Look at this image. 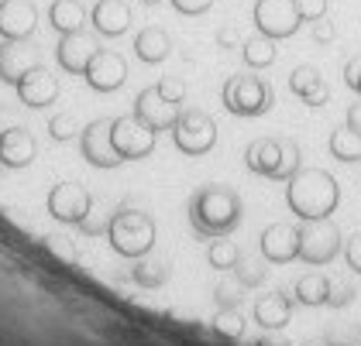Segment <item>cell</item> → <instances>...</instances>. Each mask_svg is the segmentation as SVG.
Listing matches in <instances>:
<instances>
[{
    "label": "cell",
    "mask_w": 361,
    "mask_h": 346,
    "mask_svg": "<svg viewBox=\"0 0 361 346\" xmlns=\"http://www.w3.org/2000/svg\"><path fill=\"white\" fill-rule=\"evenodd\" d=\"M221 103L234 117H262V113H269V110L276 107V93H272V86L262 79V76L238 72V76H231V79L224 82Z\"/></svg>",
    "instance_id": "cell-5"
},
{
    "label": "cell",
    "mask_w": 361,
    "mask_h": 346,
    "mask_svg": "<svg viewBox=\"0 0 361 346\" xmlns=\"http://www.w3.org/2000/svg\"><path fill=\"white\" fill-rule=\"evenodd\" d=\"M190 226L200 240H217V237H231L241 219H245V203L238 196V188L231 186H203L190 196Z\"/></svg>",
    "instance_id": "cell-1"
},
{
    "label": "cell",
    "mask_w": 361,
    "mask_h": 346,
    "mask_svg": "<svg viewBox=\"0 0 361 346\" xmlns=\"http://www.w3.org/2000/svg\"><path fill=\"white\" fill-rule=\"evenodd\" d=\"M344 86L355 89L361 96V55H351V58L344 62Z\"/></svg>",
    "instance_id": "cell-38"
},
{
    "label": "cell",
    "mask_w": 361,
    "mask_h": 346,
    "mask_svg": "<svg viewBox=\"0 0 361 346\" xmlns=\"http://www.w3.org/2000/svg\"><path fill=\"white\" fill-rule=\"evenodd\" d=\"M217 45H221V49H241V38H238V31H234V27L224 25L221 31H217Z\"/></svg>",
    "instance_id": "cell-42"
},
{
    "label": "cell",
    "mask_w": 361,
    "mask_h": 346,
    "mask_svg": "<svg viewBox=\"0 0 361 346\" xmlns=\"http://www.w3.org/2000/svg\"><path fill=\"white\" fill-rule=\"evenodd\" d=\"M49 216L66 223V226H80L86 219V213L93 210V196L86 192L80 182H59L49 192Z\"/></svg>",
    "instance_id": "cell-10"
},
{
    "label": "cell",
    "mask_w": 361,
    "mask_h": 346,
    "mask_svg": "<svg viewBox=\"0 0 361 346\" xmlns=\"http://www.w3.org/2000/svg\"><path fill=\"white\" fill-rule=\"evenodd\" d=\"M327 298H331V278H327V274H320V271L303 274V278L296 281V288H293V302L310 305V309L327 305Z\"/></svg>",
    "instance_id": "cell-26"
},
{
    "label": "cell",
    "mask_w": 361,
    "mask_h": 346,
    "mask_svg": "<svg viewBox=\"0 0 361 346\" xmlns=\"http://www.w3.org/2000/svg\"><path fill=\"white\" fill-rule=\"evenodd\" d=\"M172 141L186 158H200V155L214 151V144H217V120L207 110H183L172 127Z\"/></svg>",
    "instance_id": "cell-6"
},
{
    "label": "cell",
    "mask_w": 361,
    "mask_h": 346,
    "mask_svg": "<svg viewBox=\"0 0 361 346\" xmlns=\"http://www.w3.org/2000/svg\"><path fill=\"white\" fill-rule=\"evenodd\" d=\"M331 155L337 161H348V165L361 161V134L351 131L348 124H344V127H337V131L331 134Z\"/></svg>",
    "instance_id": "cell-28"
},
{
    "label": "cell",
    "mask_w": 361,
    "mask_h": 346,
    "mask_svg": "<svg viewBox=\"0 0 361 346\" xmlns=\"http://www.w3.org/2000/svg\"><path fill=\"white\" fill-rule=\"evenodd\" d=\"M214 302H217V309H241V302H245V285L234 278V281H221L217 288H214Z\"/></svg>",
    "instance_id": "cell-30"
},
{
    "label": "cell",
    "mask_w": 361,
    "mask_h": 346,
    "mask_svg": "<svg viewBox=\"0 0 361 346\" xmlns=\"http://www.w3.org/2000/svg\"><path fill=\"white\" fill-rule=\"evenodd\" d=\"M300 25H303V18H300L296 0H258L255 4V27L276 41L293 38Z\"/></svg>",
    "instance_id": "cell-9"
},
{
    "label": "cell",
    "mask_w": 361,
    "mask_h": 346,
    "mask_svg": "<svg viewBox=\"0 0 361 346\" xmlns=\"http://www.w3.org/2000/svg\"><path fill=\"white\" fill-rule=\"evenodd\" d=\"M35 155H38V141L28 127L14 124L0 134V165L4 168H28Z\"/></svg>",
    "instance_id": "cell-18"
},
{
    "label": "cell",
    "mask_w": 361,
    "mask_h": 346,
    "mask_svg": "<svg viewBox=\"0 0 361 346\" xmlns=\"http://www.w3.org/2000/svg\"><path fill=\"white\" fill-rule=\"evenodd\" d=\"M313 41H317V45H331L334 41V25L327 21V18L313 21Z\"/></svg>",
    "instance_id": "cell-41"
},
{
    "label": "cell",
    "mask_w": 361,
    "mask_h": 346,
    "mask_svg": "<svg viewBox=\"0 0 361 346\" xmlns=\"http://www.w3.org/2000/svg\"><path fill=\"white\" fill-rule=\"evenodd\" d=\"M38 27V7L31 0H0V38L28 41Z\"/></svg>",
    "instance_id": "cell-14"
},
{
    "label": "cell",
    "mask_w": 361,
    "mask_h": 346,
    "mask_svg": "<svg viewBox=\"0 0 361 346\" xmlns=\"http://www.w3.org/2000/svg\"><path fill=\"white\" fill-rule=\"evenodd\" d=\"M97 52H100V49H97V38H93V34H86V31H73V34H62V38H59L56 58H59V65H62L66 72L83 76L86 65L93 62V55Z\"/></svg>",
    "instance_id": "cell-17"
},
{
    "label": "cell",
    "mask_w": 361,
    "mask_h": 346,
    "mask_svg": "<svg viewBox=\"0 0 361 346\" xmlns=\"http://www.w3.org/2000/svg\"><path fill=\"white\" fill-rule=\"evenodd\" d=\"M344 261H348V267L355 274H361V230L344 240Z\"/></svg>",
    "instance_id": "cell-36"
},
{
    "label": "cell",
    "mask_w": 361,
    "mask_h": 346,
    "mask_svg": "<svg viewBox=\"0 0 361 346\" xmlns=\"http://www.w3.org/2000/svg\"><path fill=\"white\" fill-rule=\"evenodd\" d=\"M306 346H331V340H310Z\"/></svg>",
    "instance_id": "cell-45"
},
{
    "label": "cell",
    "mask_w": 361,
    "mask_h": 346,
    "mask_svg": "<svg viewBox=\"0 0 361 346\" xmlns=\"http://www.w3.org/2000/svg\"><path fill=\"white\" fill-rule=\"evenodd\" d=\"M207 261H210V267H217V271H234L238 261H241V247H238L234 240H227V237L210 240V247H207Z\"/></svg>",
    "instance_id": "cell-29"
},
{
    "label": "cell",
    "mask_w": 361,
    "mask_h": 346,
    "mask_svg": "<svg viewBox=\"0 0 361 346\" xmlns=\"http://www.w3.org/2000/svg\"><path fill=\"white\" fill-rule=\"evenodd\" d=\"M141 4H145V7H155V4H162V0H141Z\"/></svg>",
    "instance_id": "cell-46"
},
{
    "label": "cell",
    "mask_w": 361,
    "mask_h": 346,
    "mask_svg": "<svg viewBox=\"0 0 361 346\" xmlns=\"http://www.w3.org/2000/svg\"><path fill=\"white\" fill-rule=\"evenodd\" d=\"M265 274H269V271H265L262 261H245V257H241L238 267H234V278H238L245 288H258V285L265 281Z\"/></svg>",
    "instance_id": "cell-33"
},
{
    "label": "cell",
    "mask_w": 361,
    "mask_h": 346,
    "mask_svg": "<svg viewBox=\"0 0 361 346\" xmlns=\"http://www.w3.org/2000/svg\"><path fill=\"white\" fill-rule=\"evenodd\" d=\"M107 223H111V213L104 216V213H93V210H90L86 219L80 223V230H83L86 237H104V233H107Z\"/></svg>",
    "instance_id": "cell-35"
},
{
    "label": "cell",
    "mask_w": 361,
    "mask_h": 346,
    "mask_svg": "<svg viewBox=\"0 0 361 346\" xmlns=\"http://www.w3.org/2000/svg\"><path fill=\"white\" fill-rule=\"evenodd\" d=\"M7 127H14V113L7 107H0V134L7 131Z\"/></svg>",
    "instance_id": "cell-44"
},
{
    "label": "cell",
    "mask_w": 361,
    "mask_h": 346,
    "mask_svg": "<svg viewBox=\"0 0 361 346\" xmlns=\"http://www.w3.org/2000/svg\"><path fill=\"white\" fill-rule=\"evenodd\" d=\"M289 89L303 100L306 107H324L331 100V86L324 82L317 65H296L293 76H289Z\"/></svg>",
    "instance_id": "cell-21"
},
{
    "label": "cell",
    "mask_w": 361,
    "mask_h": 346,
    "mask_svg": "<svg viewBox=\"0 0 361 346\" xmlns=\"http://www.w3.org/2000/svg\"><path fill=\"white\" fill-rule=\"evenodd\" d=\"M49 25L56 27L59 34L83 31V25H86V7L80 4V0H52V4H49Z\"/></svg>",
    "instance_id": "cell-25"
},
{
    "label": "cell",
    "mask_w": 361,
    "mask_h": 346,
    "mask_svg": "<svg viewBox=\"0 0 361 346\" xmlns=\"http://www.w3.org/2000/svg\"><path fill=\"white\" fill-rule=\"evenodd\" d=\"M111 141H114V151H117L121 161H141L155 151L159 134L152 131L145 120H138L135 113H124V117H114Z\"/></svg>",
    "instance_id": "cell-7"
},
{
    "label": "cell",
    "mask_w": 361,
    "mask_h": 346,
    "mask_svg": "<svg viewBox=\"0 0 361 346\" xmlns=\"http://www.w3.org/2000/svg\"><path fill=\"white\" fill-rule=\"evenodd\" d=\"M90 21L93 31L104 34V38H121L128 27H131V7L124 0H97L93 11H90Z\"/></svg>",
    "instance_id": "cell-20"
},
{
    "label": "cell",
    "mask_w": 361,
    "mask_h": 346,
    "mask_svg": "<svg viewBox=\"0 0 361 346\" xmlns=\"http://www.w3.org/2000/svg\"><path fill=\"white\" fill-rule=\"evenodd\" d=\"M35 65H42L38 62V52L25 45V41H7L4 38V45H0V82H7V86H18L21 76L35 69Z\"/></svg>",
    "instance_id": "cell-19"
},
{
    "label": "cell",
    "mask_w": 361,
    "mask_h": 346,
    "mask_svg": "<svg viewBox=\"0 0 361 346\" xmlns=\"http://www.w3.org/2000/svg\"><path fill=\"white\" fill-rule=\"evenodd\" d=\"M172 7L179 14H186V18H200V14H207L214 7V0H172Z\"/></svg>",
    "instance_id": "cell-39"
},
{
    "label": "cell",
    "mask_w": 361,
    "mask_h": 346,
    "mask_svg": "<svg viewBox=\"0 0 361 346\" xmlns=\"http://www.w3.org/2000/svg\"><path fill=\"white\" fill-rule=\"evenodd\" d=\"M111 124H114V117H100V120H90L83 131H80V155L93 168H117L121 165L117 151H114V141H111Z\"/></svg>",
    "instance_id": "cell-11"
},
{
    "label": "cell",
    "mask_w": 361,
    "mask_h": 346,
    "mask_svg": "<svg viewBox=\"0 0 361 346\" xmlns=\"http://www.w3.org/2000/svg\"><path fill=\"white\" fill-rule=\"evenodd\" d=\"M14 89H18V100H21L25 107H31V110H45L49 103H56L59 100V79L45 69V65L28 69Z\"/></svg>",
    "instance_id": "cell-16"
},
{
    "label": "cell",
    "mask_w": 361,
    "mask_h": 346,
    "mask_svg": "<svg viewBox=\"0 0 361 346\" xmlns=\"http://www.w3.org/2000/svg\"><path fill=\"white\" fill-rule=\"evenodd\" d=\"M131 113H135L138 120H145L155 134H162V131H172V127H176V120H179L183 110H179V103H172L169 96H162L159 86H148V89L138 93Z\"/></svg>",
    "instance_id": "cell-12"
},
{
    "label": "cell",
    "mask_w": 361,
    "mask_h": 346,
    "mask_svg": "<svg viewBox=\"0 0 361 346\" xmlns=\"http://www.w3.org/2000/svg\"><path fill=\"white\" fill-rule=\"evenodd\" d=\"M341 250H344V237L331 219H310L300 226V261L320 267L331 264Z\"/></svg>",
    "instance_id": "cell-8"
},
{
    "label": "cell",
    "mask_w": 361,
    "mask_h": 346,
    "mask_svg": "<svg viewBox=\"0 0 361 346\" xmlns=\"http://www.w3.org/2000/svg\"><path fill=\"white\" fill-rule=\"evenodd\" d=\"M172 52V38H169L166 27H141L138 38H135V55L148 65H159L166 62Z\"/></svg>",
    "instance_id": "cell-23"
},
{
    "label": "cell",
    "mask_w": 361,
    "mask_h": 346,
    "mask_svg": "<svg viewBox=\"0 0 361 346\" xmlns=\"http://www.w3.org/2000/svg\"><path fill=\"white\" fill-rule=\"evenodd\" d=\"M289 319H293V295L272 292L255 302V322L262 329H282V326H289Z\"/></svg>",
    "instance_id": "cell-22"
},
{
    "label": "cell",
    "mask_w": 361,
    "mask_h": 346,
    "mask_svg": "<svg viewBox=\"0 0 361 346\" xmlns=\"http://www.w3.org/2000/svg\"><path fill=\"white\" fill-rule=\"evenodd\" d=\"M258 250L269 264H289L300 257V226L293 223H272L262 230L258 237Z\"/></svg>",
    "instance_id": "cell-13"
},
{
    "label": "cell",
    "mask_w": 361,
    "mask_h": 346,
    "mask_svg": "<svg viewBox=\"0 0 361 346\" xmlns=\"http://www.w3.org/2000/svg\"><path fill=\"white\" fill-rule=\"evenodd\" d=\"M286 203L303 223L331 219V213L341 203V186L327 168H300L286 182Z\"/></svg>",
    "instance_id": "cell-2"
},
{
    "label": "cell",
    "mask_w": 361,
    "mask_h": 346,
    "mask_svg": "<svg viewBox=\"0 0 361 346\" xmlns=\"http://www.w3.org/2000/svg\"><path fill=\"white\" fill-rule=\"evenodd\" d=\"M296 7H300V18L310 21V25L327 18V0H296Z\"/></svg>",
    "instance_id": "cell-37"
},
{
    "label": "cell",
    "mask_w": 361,
    "mask_h": 346,
    "mask_svg": "<svg viewBox=\"0 0 361 346\" xmlns=\"http://www.w3.org/2000/svg\"><path fill=\"white\" fill-rule=\"evenodd\" d=\"M351 302H355L351 281H331V298H327V305H331V309H344V305H351Z\"/></svg>",
    "instance_id": "cell-34"
},
{
    "label": "cell",
    "mask_w": 361,
    "mask_h": 346,
    "mask_svg": "<svg viewBox=\"0 0 361 346\" xmlns=\"http://www.w3.org/2000/svg\"><path fill=\"white\" fill-rule=\"evenodd\" d=\"M276 38H269V34H262V31H255L251 38L241 41V58H245V65L248 69H269L272 62H276Z\"/></svg>",
    "instance_id": "cell-27"
},
{
    "label": "cell",
    "mask_w": 361,
    "mask_h": 346,
    "mask_svg": "<svg viewBox=\"0 0 361 346\" xmlns=\"http://www.w3.org/2000/svg\"><path fill=\"white\" fill-rule=\"evenodd\" d=\"M169 274H172V264H169V257H152V254H145L135 261L131 267V281L138 285V288H162L169 281Z\"/></svg>",
    "instance_id": "cell-24"
},
{
    "label": "cell",
    "mask_w": 361,
    "mask_h": 346,
    "mask_svg": "<svg viewBox=\"0 0 361 346\" xmlns=\"http://www.w3.org/2000/svg\"><path fill=\"white\" fill-rule=\"evenodd\" d=\"M83 79H86V86L97 89V93H114V89H121L124 79H128V62L117 52H97L93 62L86 65Z\"/></svg>",
    "instance_id": "cell-15"
},
{
    "label": "cell",
    "mask_w": 361,
    "mask_h": 346,
    "mask_svg": "<svg viewBox=\"0 0 361 346\" xmlns=\"http://www.w3.org/2000/svg\"><path fill=\"white\" fill-rule=\"evenodd\" d=\"M107 240H111V247L121 257L138 261L145 254H152V247H155V219L145 213V210H138V206L121 203L111 213Z\"/></svg>",
    "instance_id": "cell-3"
},
{
    "label": "cell",
    "mask_w": 361,
    "mask_h": 346,
    "mask_svg": "<svg viewBox=\"0 0 361 346\" xmlns=\"http://www.w3.org/2000/svg\"><path fill=\"white\" fill-rule=\"evenodd\" d=\"M159 89H162V96H169L172 103H183V96H186V86L179 79H162L159 82Z\"/></svg>",
    "instance_id": "cell-40"
},
{
    "label": "cell",
    "mask_w": 361,
    "mask_h": 346,
    "mask_svg": "<svg viewBox=\"0 0 361 346\" xmlns=\"http://www.w3.org/2000/svg\"><path fill=\"white\" fill-rule=\"evenodd\" d=\"M245 165L255 175H265L272 182H289L303 168V155L293 137H258L245 151Z\"/></svg>",
    "instance_id": "cell-4"
},
{
    "label": "cell",
    "mask_w": 361,
    "mask_h": 346,
    "mask_svg": "<svg viewBox=\"0 0 361 346\" xmlns=\"http://www.w3.org/2000/svg\"><path fill=\"white\" fill-rule=\"evenodd\" d=\"M76 134H80V124H76V117H73V113H56V117L49 120V137L59 141V144L73 141Z\"/></svg>",
    "instance_id": "cell-32"
},
{
    "label": "cell",
    "mask_w": 361,
    "mask_h": 346,
    "mask_svg": "<svg viewBox=\"0 0 361 346\" xmlns=\"http://www.w3.org/2000/svg\"><path fill=\"white\" fill-rule=\"evenodd\" d=\"M214 329L224 333V336H241V333H245L241 309H217V312H214Z\"/></svg>",
    "instance_id": "cell-31"
},
{
    "label": "cell",
    "mask_w": 361,
    "mask_h": 346,
    "mask_svg": "<svg viewBox=\"0 0 361 346\" xmlns=\"http://www.w3.org/2000/svg\"><path fill=\"white\" fill-rule=\"evenodd\" d=\"M344 124H348L351 131H358V134H361V100L348 107V117H344Z\"/></svg>",
    "instance_id": "cell-43"
}]
</instances>
